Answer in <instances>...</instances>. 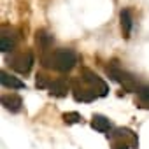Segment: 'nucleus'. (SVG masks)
Listing matches in <instances>:
<instances>
[{
  "label": "nucleus",
  "mask_w": 149,
  "mask_h": 149,
  "mask_svg": "<svg viewBox=\"0 0 149 149\" xmlns=\"http://www.w3.org/2000/svg\"><path fill=\"white\" fill-rule=\"evenodd\" d=\"M0 81H2V86L11 88V90H23L25 88V83L23 81H19L18 77L7 74L6 70H2V74H0Z\"/></svg>",
  "instance_id": "obj_7"
},
{
  "label": "nucleus",
  "mask_w": 149,
  "mask_h": 149,
  "mask_svg": "<svg viewBox=\"0 0 149 149\" xmlns=\"http://www.w3.org/2000/svg\"><path fill=\"white\" fill-rule=\"evenodd\" d=\"M49 93L54 97H67L68 93V84L65 79H56L49 84Z\"/></svg>",
  "instance_id": "obj_8"
},
{
  "label": "nucleus",
  "mask_w": 149,
  "mask_h": 149,
  "mask_svg": "<svg viewBox=\"0 0 149 149\" xmlns=\"http://www.w3.org/2000/svg\"><path fill=\"white\" fill-rule=\"evenodd\" d=\"M37 44H39L40 51L46 53V51L51 47V44H53V37H51L46 30H39V32H37Z\"/></svg>",
  "instance_id": "obj_10"
},
{
  "label": "nucleus",
  "mask_w": 149,
  "mask_h": 149,
  "mask_svg": "<svg viewBox=\"0 0 149 149\" xmlns=\"http://www.w3.org/2000/svg\"><path fill=\"white\" fill-rule=\"evenodd\" d=\"M11 63H13V68L18 70L19 74H28L30 68H32V65H33V54H32L30 51L21 53V54H18L16 58H13Z\"/></svg>",
  "instance_id": "obj_4"
},
{
  "label": "nucleus",
  "mask_w": 149,
  "mask_h": 149,
  "mask_svg": "<svg viewBox=\"0 0 149 149\" xmlns=\"http://www.w3.org/2000/svg\"><path fill=\"white\" fill-rule=\"evenodd\" d=\"M107 74H109V77H111V79H114V81L121 83L125 88H128V90H132V88H133V76H130L128 72L121 70L116 63H112V65H109V67H107Z\"/></svg>",
  "instance_id": "obj_3"
},
{
  "label": "nucleus",
  "mask_w": 149,
  "mask_h": 149,
  "mask_svg": "<svg viewBox=\"0 0 149 149\" xmlns=\"http://www.w3.org/2000/svg\"><path fill=\"white\" fill-rule=\"evenodd\" d=\"M137 95H139L140 102H144L146 105H149V86H139L137 88Z\"/></svg>",
  "instance_id": "obj_13"
},
{
  "label": "nucleus",
  "mask_w": 149,
  "mask_h": 149,
  "mask_svg": "<svg viewBox=\"0 0 149 149\" xmlns=\"http://www.w3.org/2000/svg\"><path fill=\"white\" fill-rule=\"evenodd\" d=\"M2 104H4V107H6L7 111H11V112H19V111H21V105H23L21 97H18V95H14V93L4 95V97H2Z\"/></svg>",
  "instance_id": "obj_6"
},
{
  "label": "nucleus",
  "mask_w": 149,
  "mask_h": 149,
  "mask_svg": "<svg viewBox=\"0 0 149 149\" xmlns=\"http://www.w3.org/2000/svg\"><path fill=\"white\" fill-rule=\"evenodd\" d=\"M14 46H16V37L11 33H2V37H0V47H2V51L9 53L14 49Z\"/></svg>",
  "instance_id": "obj_11"
},
{
  "label": "nucleus",
  "mask_w": 149,
  "mask_h": 149,
  "mask_svg": "<svg viewBox=\"0 0 149 149\" xmlns=\"http://www.w3.org/2000/svg\"><path fill=\"white\" fill-rule=\"evenodd\" d=\"M83 81L84 83H88L95 91H98V97H105L107 93H109V88H107V84L97 76L95 72H91L90 68H83Z\"/></svg>",
  "instance_id": "obj_2"
},
{
  "label": "nucleus",
  "mask_w": 149,
  "mask_h": 149,
  "mask_svg": "<svg viewBox=\"0 0 149 149\" xmlns=\"http://www.w3.org/2000/svg\"><path fill=\"white\" fill-rule=\"evenodd\" d=\"M51 83H47L46 76H37V88H47Z\"/></svg>",
  "instance_id": "obj_14"
},
{
  "label": "nucleus",
  "mask_w": 149,
  "mask_h": 149,
  "mask_svg": "<svg viewBox=\"0 0 149 149\" xmlns=\"http://www.w3.org/2000/svg\"><path fill=\"white\" fill-rule=\"evenodd\" d=\"M119 21H121V32H123V37L128 39L130 33H132V26H133V18H132V13L128 9H123L119 13Z\"/></svg>",
  "instance_id": "obj_5"
},
{
  "label": "nucleus",
  "mask_w": 149,
  "mask_h": 149,
  "mask_svg": "<svg viewBox=\"0 0 149 149\" xmlns=\"http://www.w3.org/2000/svg\"><path fill=\"white\" fill-rule=\"evenodd\" d=\"M63 121H65L67 125H72V123H81L83 118H81L79 112H65V114H63Z\"/></svg>",
  "instance_id": "obj_12"
},
{
  "label": "nucleus",
  "mask_w": 149,
  "mask_h": 149,
  "mask_svg": "<svg viewBox=\"0 0 149 149\" xmlns=\"http://www.w3.org/2000/svg\"><path fill=\"white\" fill-rule=\"evenodd\" d=\"M77 63V54L74 49H54L51 53V67L58 72H68Z\"/></svg>",
  "instance_id": "obj_1"
},
{
  "label": "nucleus",
  "mask_w": 149,
  "mask_h": 149,
  "mask_svg": "<svg viewBox=\"0 0 149 149\" xmlns=\"http://www.w3.org/2000/svg\"><path fill=\"white\" fill-rule=\"evenodd\" d=\"M91 126H93L97 132H100V133H105V132H109V128H111V123H109V119H107L105 116L95 114V116H93V119H91Z\"/></svg>",
  "instance_id": "obj_9"
}]
</instances>
